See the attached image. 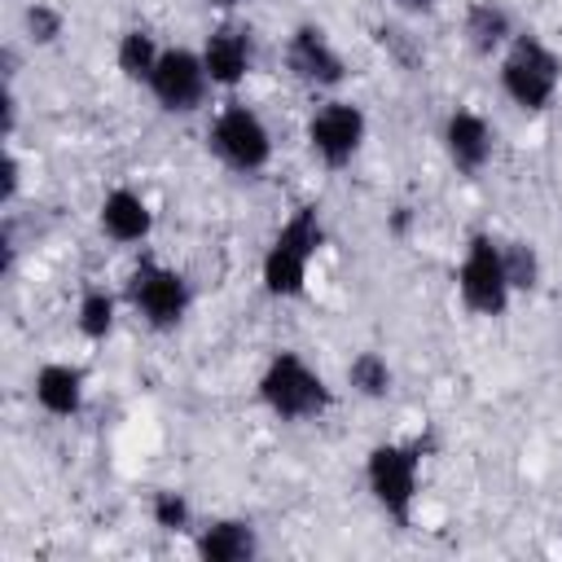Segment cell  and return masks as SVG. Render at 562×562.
<instances>
[{"label": "cell", "instance_id": "1", "mask_svg": "<svg viewBox=\"0 0 562 562\" xmlns=\"http://www.w3.org/2000/svg\"><path fill=\"white\" fill-rule=\"evenodd\" d=\"M255 395L259 404L277 417V422H321L334 408V386L325 382V373L303 356V351H272L255 378Z\"/></svg>", "mask_w": 562, "mask_h": 562}, {"label": "cell", "instance_id": "2", "mask_svg": "<svg viewBox=\"0 0 562 562\" xmlns=\"http://www.w3.org/2000/svg\"><path fill=\"white\" fill-rule=\"evenodd\" d=\"M325 246V220H321V206L303 202L285 215V224L272 233L263 259H259V281H263V294L272 299H303L307 290V272H312V259L321 255Z\"/></svg>", "mask_w": 562, "mask_h": 562}, {"label": "cell", "instance_id": "3", "mask_svg": "<svg viewBox=\"0 0 562 562\" xmlns=\"http://www.w3.org/2000/svg\"><path fill=\"white\" fill-rule=\"evenodd\" d=\"M422 465H426L422 439H382L364 452V492L395 527L413 522L417 492H422Z\"/></svg>", "mask_w": 562, "mask_h": 562}, {"label": "cell", "instance_id": "4", "mask_svg": "<svg viewBox=\"0 0 562 562\" xmlns=\"http://www.w3.org/2000/svg\"><path fill=\"white\" fill-rule=\"evenodd\" d=\"M496 79H501V92L509 97L514 110L544 114L562 88V53L549 40H540L536 31H518L509 40V48L501 53Z\"/></svg>", "mask_w": 562, "mask_h": 562}, {"label": "cell", "instance_id": "5", "mask_svg": "<svg viewBox=\"0 0 562 562\" xmlns=\"http://www.w3.org/2000/svg\"><path fill=\"white\" fill-rule=\"evenodd\" d=\"M206 149L211 158L233 171V176H259L272 162V127L263 123V114L246 101H228L215 110L211 127H206Z\"/></svg>", "mask_w": 562, "mask_h": 562}, {"label": "cell", "instance_id": "6", "mask_svg": "<svg viewBox=\"0 0 562 562\" xmlns=\"http://www.w3.org/2000/svg\"><path fill=\"white\" fill-rule=\"evenodd\" d=\"M123 303L154 334H171V329L184 325V316L193 307V285L180 268H171L162 259H136L127 281H123Z\"/></svg>", "mask_w": 562, "mask_h": 562}, {"label": "cell", "instance_id": "7", "mask_svg": "<svg viewBox=\"0 0 562 562\" xmlns=\"http://www.w3.org/2000/svg\"><path fill=\"white\" fill-rule=\"evenodd\" d=\"M457 299L470 316L483 321H501L514 303V285L505 272V255H501V237L492 233H470L461 263H457Z\"/></svg>", "mask_w": 562, "mask_h": 562}, {"label": "cell", "instance_id": "8", "mask_svg": "<svg viewBox=\"0 0 562 562\" xmlns=\"http://www.w3.org/2000/svg\"><path fill=\"white\" fill-rule=\"evenodd\" d=\"M307 149H312V158L321 162V167H329V171H342V167H351L356 162V154L364 149V140H369V119H364V110L356 105V101H347V97H329V101H321L312 114H307Z\"/></svg>", "mask_w": 562, "mask_h": 562}, {"label": "cell", "instance_id": "9", "mask_svg": "<svg viewBox=\"0 0 562 562\" xmlns=\"http://www.w3.org/2000/svg\"><path fill=\"white\" fill-rule=\"evenodd\" d=\"M145 88H149V97H154V105L162 114L184 119V114H198L206 105V97H211L215 83H211L206 66H202V53L198 48L171 44V48H162V57H158V66H154V75H149Z\"/></svg>", "mask_w": 562, "mask_h": 562}, {"label": "cell", "instance_id": "10", "mask_svg": "<svg viewBox=\"0 0 562 562\" xmlns=\"http://www.w3.org/2000/svg\"><path fill=\"white\" fill-rule=\"evenodd\" d=\"M285 70L294 83H303L312 92H334L347 83V61H342L338 44L329 40V31L316 22H299L285 35Z\"/></svg>", "mask_w": 562, "mask_h": 562}, {"label": "cell", "instance_id": "11", "mask_svg": "<svg viewBox=\"0 0 562 562\" xmlns=\"http://www.w3.org/2000/svg\"><path fill=\"white\" fill-rule=\"evenodd\" d=\"M439 145H443V158L457 176H479L496 158V127L479 110L457 105L439 127Z\"/></svg>", "mask_w": 562, "mask_h": 562}, {"label": "cell", "instance_id": "12", "mask_svg": "<svg viewBox=\"0 0 562 562\" xmlns=\"http://www.w3.org/2000/svg\"><path fill=\"white\" fill-rule=\"evenodd\" d=\"M198 53H202V66H206L211 83L233 92L255 70V31L241 26V22H215Z\"/></svg>", "mask_w": 562, "mask_h": 562}, {"label": "cell", "instance_id": "13", "mask_svg": "<svg viewBox=\"0 0 562 562\" xmlns=\"http://www.w3.org/2000/svg\"><path fill=\"white\" fill-rule=\"evenodd\" d=\"M31 400L44 417H57V422H70L83 413V400H88V373L83 364L75 360H48L35 369L31 378Z\"/></svg>", "mask_w": 562, "mask_h": 562}, {"label": "cell", "instance_id": "14", "mask_svg": "<svg viewBox=\"0 0 562 562\" xmlns=\"http://www.w3.org/2000/svg\"><path fill=\"white\" fill-rule=\"evenodd\" d=\"M97 224L114 246H145L154 233V206L140 189L114 184L97 206Z\"/></svg>", "mask_w": 562, "mask_h": 562}, {"label": "cell", "instance_id": "15", "mask_svg": "<svg viewBox=\"0 0 562 562\" xmlns=\"http://www.w3.org/2000/svg\"><path fill=\"white\" fill-rule=\"evenodd\" d=\"M259 527L250 518H237V514H224V518H211L193 531V553L202 562H255L259 558Z\"/></svg>", "mask_w": 562, "mask_h": 562}, {"label": "cell", "instance_id": "16", "mask_svg": "<svg viewBox=\"0 0 562 562\" xmlns=\"http://www.w3.org/2000/svg\"><path fill=\"white\" fill-rule=\"evenodd\" d=\"M518 35L514 13L505 0H470L461 13V40L474 57H501L509 40Z\"/></svg>", "mask_w": 562, "mask_h": 562}, {"label": "cell", "instance_id": "17", "mask_svg": "<svg viewBox=\"0 0 562 562\" xmlns=\"http://www.w3.org/2000/svg\"><path fill=\"white\" fill-rule=\"evenodd\" d=\"M158 57H162V44H158V35H154L149 26H127V31L119 35V44H114V66H119V75H123L127 83H140V88L149 83Z\"/></svg>", "mask_w": 562, "mask_h": 562}, {"label": "cell", "instance_id": "18", "mask_svg": "<svg viewBox=\"0 0 562 562\" xmlns=\"http://www.w3.org/2000/svg\"><path fill=\"white\" fill-rule=\"evenodd\" d=\"M119 325V299L105 285H83L75 299V329L88 342H105Z\"/></svg>", "mask_w": 562, "mask_h": 562}, {"label": "cell", "instance_id": "19", "mask_svg": "<svg viewBox=\"0 0 562 562\" xmlns=\"http://www.w3.org/2000/svg\"><path fill=\"white\" fill-rule=\"evenodd\" d=\"M347 386H351V395H360V400H391V391H395V369H391V360H386L382 351L364 347V351H356V356L347 360Z\"/></svg>", "mask_w": 562, "mask_h": 562}, {"label": "cell", "instance_id": "20", "mask_svg": "<svg viewBox=\"0 0 562 562\" xmlns=\"http://www.w3.org/2000/svg\"><path fill=\"white\" fill-rule=\"evenodd\" d=\"M18 35L31 44V48H53L61 35H66V13L48 0H31L22 13H18Z\"/></svg>", "mask_w": 562, "mask_h": 562}, {"label": "cell", "instance_id": "21", "mask_svg": "<svg viewBox=\"0 0 562 562\" xmlns=\"http://www.w3.org/2000/svg\"><path fill=\"white\" fill-rule=\"evenodd\" d=\"M501 255H505V272H509L514 294H531L540 285V277H544V263H540L536 241H527V237H501Z\"/></svg>", "mask_w": 562, "mask_h": 562}, {"label": "cell", "instance_id": "22", "mask_svg": "<svg viewBox=\"0 0 562 562\" xmlns=\"http://www.w3.org/2000/svg\"><path fill=\"white\" fill-rule=\"evenodd\" d=\"M149 522H154L158 531H167V536L193 531L198 514H193L189 492H180V487H158V492L149 496Z\"/></svg>", "mask_w": 562, "mask_h": 562}, {"label": "cell", "instance_id": "23", "mask_svg": "<svg viewBox=\"0 0 562 562\" xmlns=\"http://www.w3.org/2000/svg\"><path fill=\"white\" fill-rule=\"evenodd\" d=\"M18 198H22V158L13 154V145H4V158H0V206L9 211Z\"/></svg>", "mask_w": 562, "mask_h": 562}, {"label": "cell", "instance_id": "24", "mask_svg": "<svg viewBox=\"0 0 562 562\" xmlns=\"http://www.w3.org/2000/svg\"><path fill=\"white\" fill-rule=\"evenodd\" d=\"M404 13H430L435 9V0H395Z\"/></svg>", "mask_w": 562, "mask_h": 562}, {"label": "cell", "instance_id": "25", "mask_svg": "<svg viewBox=\"0 0 562 562\" xmlns=\"http://www.w3.org/2000/svg\"><path fill=\"white\" fill-rule=\"evenodd\" d=\"M202 4H206V9H220V13H233L241 0H202Z\"/></svg>", "mask_w": 562, "mask_h": 562}]
</instances>
